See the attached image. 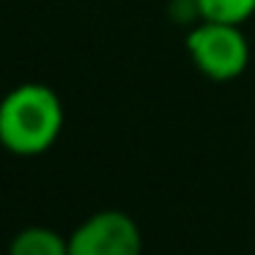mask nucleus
<instances>
[{
	"instance_id": "1",
	"label": "nucleus",
	"mask_w": 255,
	"mask_h": 255,
	"mask_svg": "<svg viewBox=\"0 0 255 255\" xmlns=\"http://www.w3.org/2000/svg\"><path fill=\"white\" fill-rule=\"evenodd\" d=\"M63 129V105L52 88L25 83L0 102V143L17 156L44 154Z\"/></svg>"
},
{
	"instance_id": "2",
	"label": "nucleus",
	"mask_w": 255,
	"mask_h": 255,
	"mask_svg": "<svg viewBox=\"0 0 255 255\" xmlns=\"http://www.w3.org/2000/svg\"><path fill=\"white\" fill-rule=\"evenodd\" d=\"M187 52L198 72L214 83H231L242 77L250 63V41L242 25L203 19L187 33Z\"/></svg>"
},
{
	"instance_id": "3",
	"label": "nucleus",
	"mask_w": 255,
	"mask_h": 255,
	"mask_svg": "<svg viewBox=\"0 0 255 255\" xmlns=\"http://www.w3.org/2000/svg\"><path fill=\"white\" fill-rule=\"evenodd\" d=\"M140 228L124 211H99L88 217L69 239V255H140Z\"/></svg>"
},
{
	"instance_id": "4",
	"label": "nucleus",
	"mask_w": 255,
	"mask_h": 255,
	"mask_svg": "<svg viewBox=\"0 0 255 255\" xmlns=\"http://www.w3.org/2000/svg\"><path fill=\"white\" fill-rule=\"evenodd\" d=\"M8 255H69V239L50 228H25L11 239Z\"/></svg>"
},
{
	"instance_id": "5",
	"label": "nucleus",
	"mask_w": 255,
	"mask_h": 255,
	"mask_svg": "<svg viewBox=\"0 0 255 255\" xmlns=\"http://www.w3.org/2000/svg\"><path fill=\"white\" fill-rule=\"evenodd\" d=\"M200 19L244 25L255 14V0H192Z\"/></svg>"
}]
</instances>
